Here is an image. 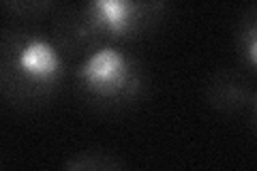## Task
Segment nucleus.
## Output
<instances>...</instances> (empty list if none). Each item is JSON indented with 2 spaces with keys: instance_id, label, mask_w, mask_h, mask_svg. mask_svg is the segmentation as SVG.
Wrapping results in <instances>:
<instances>
[{
  "instance_id": "nucleus-1",
  "label": "nucleus",
  "mask_w": 257,
  "mask_h": 171,
  "mask_svg": "<svg viewBox=\"0 0 257 171\" xmlns=\"http://www.w3.org/2000/svg\"><path fill=\"white\" fill-rule=\"evenodd\" d=\"M170 0H82L54 18L52 39L69 60L103 45H128L163 24Z\"/></svg>"
},
{
  "instance_id": "nucleus-2",
  "label": "nucleus",
  "mask_w": 257,
  "mask_h": 171,
  "mask_svg": "<svg viewBox=\"0 0 257 171\" xmlns=\"http://www.w3.org/2000/svg\"><path fill=\"white\" fill-rule=\"evenodd\" d=\"M69 77V58L52 35L32 26H7L0 39V94L11 109L50 105Z\"/></svg>"
},
{
  "instance_id": "nucleus-3",
  "label": "nucleus",
  "mask_w": 257,
  "mask_h": 171,
  "mask_svg": "<svg viewBox=\"0 0 257 171\" xmlns=\"http://www.w3.org/2000/svg\"><path fill=\"white\" fill-rule=\"evenodd\" d=\"M73 88L88 109L118 113L146 96L148 73L126 45H103L79 60L73 71Z\"/></svg>"
},
{
  "instance_id": "nucleus-4",
  "label": "nucleus",
  "mask_w": 257,
  "mask_h": 171,
  "mask_svg": "<svg viewBox=\"0 0 257 171\" xmlns=\"http://www.w3.org/2000/svg\"><path fill=\"white\" fill-rule=\"evenodd\" d=\"M204 99L208 107L221 113H238L242 109H248L253 101V92L248 86L246 73L234 67L216 69L204 84Z\"/></svg>"
},
{
  "instance_id": "nucleus-5",
  "label": "nucleus",
  "mask_w": 257,
  "mask_h": 171,
  "mask_svg": "<svg viewBox=\"0 0 257 171\" xmlns=\"http://www.w3.org/2000/svg\"><path fill=\"white\" fill-rule=\"evenodd\" d=\"M234 50L240 69L257 75V3L238 18L234 30Z\"/></svg>"
},
{
  "instance_id": "nucleus-6",
  "label": "nucleus",
  "mask_w": 257,
  "mask_h": 171,
  "mask_svg": "<svg viewBox=\"0 0 257 171\" xmlns=\"http://www.w3.org/2000/svg\"><path fill=\"white\" fill-rule=\"evenodd\" d=\"M64 169L71 171H116V169H124L126 162L118 156V154L103 150V148H92V150H84L77 152L73 156H69L62 162Z\"/></svg>"
},
{
  "instance_id": "nucleus-7",
  "label": "nucleus",
  "mask_w": 257,
  "mask_h": 171,
  "mask_svg": "<svg viewBox=\"0 0 257 171\" xmlns=\"http://www.w3.org/2000/svg\"><path fill=\"white\" fill-rule=\"evenodd\" d=\"M58 0H3L5 11L20 22H35L50 13Z\"/></svg>"
},
{
  "instance_id": "nucleus-8",
  "label": "nucleus",
  "mask_w": 257,
  "mask_h": 171,
  "mask_svg": "<svg viewBox=\"0 0 257 171\" xmlns=\"http://www.w3.org/2000/svg\"><path fill=\"white\" fill-rule=\"evenodd\" d=\"M248 113H251V122H253V128L257 133V92H253V101L248 105Z\"/></svg>"
}]
</instances>
